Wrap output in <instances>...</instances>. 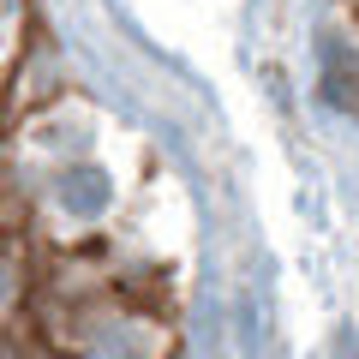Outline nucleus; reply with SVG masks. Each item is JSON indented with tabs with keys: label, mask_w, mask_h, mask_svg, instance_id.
<instances>
[{
	"label": "nucleus",
	"mask_w": 359,
	"mask_h": 359,
	"mask_svg": "<svg viewBox=\"0 0 359 359\" xmlns=\"http://www.w3.org/2000/svg\"><path fill=\"white\" fill-rule=\"evenodd\" d=\"M108 198H114V186H108V174L102 168H66L60 174V210L66 216H78V222H96L108 210Z\"/></svg>",
	"instance_id": "obj_1"
},
{
	"label": "nucleus",
	"mask_w": 359,
	"mask_h": 359,
	"mask_svg": "<svg viewBox=\"0 0 359 359\" xmlns=\"http://www.w3.org/2000/svg\"><path fill=\"white\" fill-rule=\"evenodd\" d=\"M335 359H359V353H353V330H341V335H335Z\"/></svg>",
	"instance_id": "obj_2"
}]
</instances>
